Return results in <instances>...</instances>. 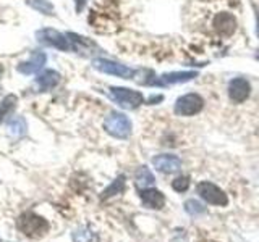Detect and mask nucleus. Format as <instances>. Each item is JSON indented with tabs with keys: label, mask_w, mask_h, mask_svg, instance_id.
I'll return each mask as SVG.
<instances>
[{
	"label": "nucleus",
	"mask_w": 259,
	"mask_h": 242,
	"mask_svg": "<svg viewBox=\"0 0 259 242\" xmlns=\"http://www.w3.org/2000/svg\"><path fill=\"white\" fill-rule=\"evenodd\" d=\"M135 179H136V186L140 189H148L152 188L154 183H156V177L151 173V169L148 166H140L138 171L135 174Z\"/></svg>",
	"instance_id": "obj_16"
},
{
	"label": "nucleus",
	"mask_w": 259,
	"mask_h": 242,
	"mask_svg": "<svg viewBox=\"0 0 259 242\" xmlns=\"http://www.w3.org/2000/svg\"><path fill=\"white\" fill-rule=\"evenodd\" d=\"M70 44H71V50L76 53H83V55H91L94 50H97V45L93 42L91 39H88L84 36H79L76 32H68L67 34Z\"/></svg>",
	"instance_id": "obj_13"
},
{
	"label": "nucleus",
	"mask_w": 259,
	"mask_h": 242,
	"mask_svg": "<svg viewBox=\"0 0 259 242\" xmlns=\"http://www.w3.org/2000/svg\"><path fill=\"white\" fill-rule=\"evenodd\" d=\"M36 39H37L39 44L57 48V50H60V52H70L71 50V44H70L67 34H62V32L55 31L52 28L39 29L36 32Z\"/></svg>",
	"instance_id": "obj_6"
},
{
	"label": "nucleus",
	"mask_w": 259,
	"mask_h": 242,
	"mask_svg": "<svg viewBox=\"0 0 259 242\" xmlns=\"http://www.w3.org/2000/svg\"><path fill=\"white\" fill-rule=\"evenodd\" d=\"M204 108V99L198 92H190L178 97L174 105V111L178 116H194Z\"/></svg>",
	"instance_id": "obj_3"
},
{
	"label": "nucleus",
	"mask_w": 259,
	"mask_h": 242,
	"mask_svg": "<svg viewBox=\"0 0 259 242\" xmlns=\"http://www.w3.org/2000/svg\"><path fill=\"white\" fill-rule=\"evenodd\" d=\"M256 36L259 37V8H256Z\"/></svg>",
	"instance_id": "obj_25"
},
{
	"label": "nucleus",
	"mask_w": 259,
	"mask_h": 242,
	"mask_svg": "<svg viewBox=\"0 0 259 242\" xmlns=\"http://www.w3.org/2000/svg\"><path fill=\"white\" fill-rule=\"evenodd\" d=\"M256 60H257V62H259V50H257V52H256Z\"/></svg>",
	"instance_id": "obj_27"
},
{
	"label": "nucleus",
	"mask_w": 259,
	"mask_h": 242,
	"mask_svg": "<svg viewBox=\"0 0 259 242\" xmlns=\"http://www.w3.org/2000/svg\"><path fill=\"white\" fill-rule=\"evenodd\" d=\"M47 62V55L44 52H32L31 58H28L26 62H21L20 65H16V71L21 73V75H34V73H39L44 68V65Z\"/></svg>",
	"instance_id": "obj_11"
},
{
	"label": "nucleus",
	"mask_w": 259,
	"mask_h": 242,
	"mask_svg": "<svg viewBox=\"0 0 259 242\" xmlns=\"http://www.w3.org/2000/svg\"><path fill=\"white\" fill-rule=\"evenodd\" d=\"M140 197L143 200V204L146 207H149V208H162L165 204V197H164V194H162L160 191L157 189H152V188H148V189H141L140 192Z\"/></svg>",
	"instance_id": "obj_14"
},
{
	"label": "nucleus",
	"mask_w": 259,
	"mask_h": 242,
	"mask_svg": "<svg viewBox=\"0 0 259 242\" xmlns=\"http://www.w3.org/2000/svg\"><path fill=\"white\" fill-rule=\"evenodd\" d=\"M60 83V73L55 70H44L42 73H39L36 78V84L40 91H51L57 84Z\"/></svg>",
	"instance_id": "obj_15"
},
{
	"label": "nucleus",
	"mask_w": 259,
	"mask_h": 242,
	"mask_svg": "<svg viewBox=\"0 0 259 242\" xmlns=\"http://www.w3.org/2000/svg\"><path fill=\"white\" fill-rule=\"evenodd\" d=\"M73 239H75V242H97L96 234L91 232L89 229H79V231H76L75 234H73Z\"/></svg>",
	"instance_id": "obj_21"
},
{
	"label": "nucleus",
	"mask_w": 259,
	"mask_h": 242,
	"mask_svg": "<svg viewBox=\"0 0 259 242\" xmlns=\"http://www.w3.org/2000/svg\"><path fill=\"white\" fill-rule=\"evenodd\" d=\"M238 26V21L235 18V15L230 12H221L214 16L212 20V28L217 32L219 36H224V37H229L232 36L235 31H237Z\"/></svg>",
	"instance_id": "obj_8"
},
{
	"label": "nucleus",
	"mask_w": 259,
	"mask_h": 242,
	"mask_svg": "<svg viewBox=\"0 0 259 242\" xmlns=\"http://www.w3.org/2000/svg\"><path fill=\"white\" fill-rule=\"evenodd\" d=\"M93 67L94 70L104 73V75H112L121 79H133L135 76H138V70H133L123 63L107 60V58H94Z\"/></svg>",
	"instance_id": "obj_5"
},
{
	"label": "nucleus",
	"mask_w": 259,
	"mask_h": 242,
	"mask_svg": "<svg viewBox=\"0 0 259 242\" xmlns=\"http://www.w3.org/2000/svg\"><path fill=\"white\" fill-rule=\"evenodd\" d=\"M227 94H229V99L233 103H243L251 95L249 81L245 78H233L229 83V87H227Z\"/></svg>",
	"instance_id": "obj_9"
},
{
	"label": "nucleus",
	"mask_w": 259,
	"mask_h": 242,
	"mask_svg": "<svg viewBox=\"0 0 259 242\" xmlns=\"http://www.w3.org/2000/svg\"><path fill=\"white\" fill-rule=\"evenodd\" d=\"M172 188L174 191L177 192H186L190 188V177H186V176H178L177 179L172 183Z\"/></svg>",
	"instance_id": "obj_22"
},
{
	"label": "nucleus",
	"mask_w": 259,
	"mask_h": 242,
	"mask_svg": "<svg viewBox=\"0 0 259 242\" xmlns=\"http://www.w3.org/2000/svg\"><path fill=\"white\" fill-rule=\"evenodd\" d=\"M123 188H125V176H120V177H117L115 181H113V184L110 186V188H107V189L104 191L102 199H107V197H110V196H115V194H120L121 191H123Z\"/></svg>",
	"instance_id": "obj_20"
},
{
	"label": "nucleus",
	"mask_w": 259,
	"mask_h": 242,
	"mask_svg": "<svg viewBox=\"0 0 259 242\" xmlns=\"http://www.w3.org/2000/svg\"><path fill=\"white\" fill-rule=\"evenodd\" d=\"M2 73H4V68H2V65H0V76H2Z\"/></svg>",
	"instance_id": "obj_26"
},
{
	"label": "nucleus",
	"mask_w": 259,
	"mask_h": 242,
	"mask_svg": "<svg viewBox=\"0 0 259 242\" xmlns=\"http://www.w3.org/2000/svg\"><path fill=\"white\" fill-rule=\"evenodd\" d=\"M18 229L31 239H40L49 232V223L42 216H39L32 212H24L16 220Z\"/></svg>",
	"instance_id": "obj_1"
},
{
	"label": "nucleus",
	"mask_w": 259,
	"mask_h": 242,
	"mask_svg": "<svg viewBox=\"0 0 259 242\" xmlns=\"http://www.w3.org/2000/svg\"><path fill=\"white\" fill-rule=\"evenodd\" d=\"M198 76V71H172V73H165L159 78H154L151 86H157V87H164L170 84H182V83H188V81L194 79Z\"/></svg>",
	"instance_id": "obj_10"
},
{
	"label": "nucleus",
	"mask_w": 259,
	"mask_h": 242,
	"mask_svg": "<svg viewBox=\"0 0 259 242\" xmlns=\"http://www.w3.org/2000/svg\"><path fill=\"white\" fill-rule=\"evenodd\" d=\"M75 5H76V12H81L86 5V0H75Z\"/></svg>",
	"instance_id": "obj_24"
},
{
	"label": "nucleus",
	"mask_w": 259,
	"mask_h": 242,
	"mask_svg": "<svg viewBox=\"0 0 259 242\" xmlns=\"http://www.w3.org/2000/svg\"><path fill=\"white\" fill-rule=\"evenodd\" d=\"M26 4L42 15H54V4L51 0H26Z\"/></svg>",
	"instance_id": "obj_19"
},
{
	"label": "nucleus",
	"mask_w": 259,
	"mask_h": 242,
	"mask_svg": "<svg viewBox=\"0 0 259 242\" xmlns=\"http://www.w3.org/2000/svg\"><path fill=\"white\" fill-rule=\"evenodd\" d=\"M110 97L115 100L121 108L125 110H136L140 105L144 103V95L140 91H133L128 87H110Z\"/></svg>",
	"instance_id": "obj_4"
},
{
	"label": "nucleus",
	"mask_w": 259,
	"mask_h": 242,
	"mask_svg": "<svg viewBox=\"0 0 259 242\" xmlns=\"http://www.w3.org/2000/svg\"><path fill=\"white\" fill-rule=\"evenodd\" d=\"M7 128H8V134L13 137H23L28 133V125L23 116H13L10 121H8Z\"/></svg>",
	"instance_id": "obj_17"
},
{
	"label": "nucleus",
	"mask_w": 259,
	"mask_h": 242,
	"mask_svg": "<svg viewBox=\"0 0 259 242\" xmlns=\"http://www.w3.org/2000/svg\"><path fill=\"white\" fill-rule=\"evenodd\" d=\"M152 165L154 168L160 173H175L182 168V160L177 155H172V153H160V155H156L152 158Z\"/></svg>",
	"instance_id": "obj_12"
},
{
	"label": "nucleus",
	"mask_w": 259,
	"mask_h": 242,
	"mask_svg": "<svg viewBox=\"0 0 259 242\" xmlns=\"http://www.w3.org/2000/svg\"><path fill=\"white\" fill-rule=\"evenodd\" d=\"M198 194L204 199L207 204H212V205H219V207H225L229 204V197L227 194L215 186L214 183H209V181H202L198 184Z\"/></svg>",
	"instance_id": "obj_7"
},
{
	"label": "nucleus",
	"mask_w": 259,
	"mask_h": 242,
	"mask_svg": "<svg viewBox=\"0 0 259 242\" xmlns=\"http://www.w3.org/2000/svg\"><path fill=\"white\" fill-rule=\"evenodd\" d=\"M104 128L110 136L117 137V139H126L132 134V119H130L125 113L120 111H110L104 119Z\"/></svg>",
	"instance_id": "obj_2"
},
{
	"label": "nucleus",
	"mask_w": 259,
	"mask_h": 242,
	"mask_svg": "<svg viewBox=\"0 0 259 242\" xmlns=\"http://www.w3.org/2000/svg\"><path fill=\"white\" fill-rule=\"evenodd\" d=\"M16 103H18V97L16 95L8 94L7 97H4V100L0 102V123H4V121L12 115Z\"/></svg>",
	"instance_id": "obj_18"
},
{
	"label": "nucleus",
	"mask_w": 259,
	"mask_h": 242,
	"mask_svg": "<svg viewBox=\"0 0 259 242\" xmlns=\"http://www.w3.org/2000/svg\"><path fill=\"white\" fill-rule=\"evenodd\" d=\"M186 212H188L190 215H201L202 212H204V208H202V205L199 204V202L188 200L186 202Z\"/></svg>",
	"instance_id": "obj_23"
}]
</instances>
